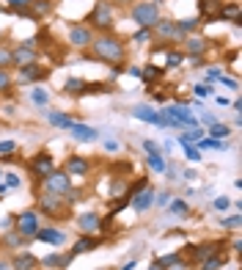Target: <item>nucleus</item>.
<instances>
[{"label": "nucleus", "mask_w": 242, "mask_h": 270, "mask_svg": "<svg viewBox=\"0 0 242 270\" xmlns=\"http://www.w3.org/2000/svg\"><path fill=\"white\" fill-rule=\"evenodd\" d=\"M160 75H163V69H154L152 64H149V66H143V69H140V77H143L146 83H154V80H157Z\"/></svg>", "instance_id": "c9c22d12"}, {"label": "nucleus", "mask_w": 242, "mask_h": 270, "mask_svg": "<svg viewBox=\"0 0 242 270\" xmlns=\"http://www.w3.org/2000/svg\"><path fill=\"white\" fill-rule=\"evenodd\" d=\"M223 262H226V251H218V254H212L209 259H204L201 265H204V270H220Z\"/></svg>", "instance_id": "473e14b6"}, {"label": "nucleus", "mask_w": 242, "mask_h": 270, "mask_svg": "<svg viewBox=\"0 0 242 270\" xmlns=\"http://www.w3.org/2000/svg\"><path fill=\"white\" fill-rule=\"evenodd\" d=\"M154 33H157L160 39H173V42H182V33L176 31V22H171V19H163L160 17L157 22H154Z\"/></svg>", "instance_id": "ddd939ff"}, {"label": "nucleus", "mask_w": 242, "mask_h": 270, "mask_svg": "<svg viewBox=\"0 0 242 270\" xmlns=\"http://www.w3.org/2000/svg\"><path fill=\"white\" fill-rule=\"evenodd\" d=\"M146 39H149V31H146V28H140V31L135 33V42H138V44H143Z\"/></svg>", "instance_id": "4d7b16f0"}, {"label": "nucleus", "mask_w": 242, "mask_h": 270, "mask_svg": "<svg viewBox=\"0 0 242 270\" xmlns=\"http://www.w3.org/2000/svg\"><path fill=\"white\" fill-rule=\"evenodd\" d=\"M44 187H47V193H52V196H64L72 187V179H69V174H66L64 168H55L52 174L44 177Z\"/></svg>", "instance_id": "39448f33"}, {"label": "nucleus", "mask_w": 242, "mask_h": 270, "mask_svg": "<svg viewBox=\"0 0 242 270\" xmlns=\"http://www.w3.org/2000/svg\"><path fill=\"white\" fill-rule=\"evenodd\" d=\"M132 116H135L138 121H146V124H154V127H171V121L149 105H135L132 107Z\"/></svg>", "instance_id": "423d86ee"}, {"label": "nucleus", "mask_w": 242, "mask_h": 270, "mask_svg": "<svg viewBox=\"0 0 242 270\" xmlns=\"http://www.w3.org/2000/svg\"><path fill=\"white\" fill-rule=\"evenodd\" d=\"M127 72H130L132 77H140V66H130V69H127Z\"/></svg>", "instance_id": "680f3d73"}, {"label": "nucleus", "mask_w": 242, "mask_h": 270, "mask_svg": "<svg viewBox=\"0 0 242 270\" xmlns=\"http://www.w3.org/2000/svg\"><path fill=\"white\" fill-rule=\"evenodd\" d=\"M173 204H168V210L176 212V215H187V201L185 199H171Z\"/></svg>", "instance_id": "4c0bfd02"}, {"label": "nucleus", "mask_w": 242, "mask_h": 270, "mask_svg": "<svg viewBox=\"0 0 242 270\" xmlns=\"http://www.w3.org/2000/svg\"><path fill=\"white\" fill-rule=\"evenodd\" d=\"M206 135H209V138H218V141H226V135H231V127H228V124H220V121H215L209 130H206Z\"/></svg>", "instance_id": "2f4dec72"}, {"label": "nucleus", "mask_w": 242, "mask_h": 270, "mask_svg": "<svg viewBox=\"0 0 242 270\" xmlns=\"http://www.w3.org/2000/svg\"><path fill=\"white\" fill-rule=\"evenodd\" d=\"M135 267H138V262H135V259H130V262H127V265L121 267V270H135Z\"/></svg>", "instance_id": "e2e57ef3"}, {"label": "nucleus", "mask_w": 242, "mask_h": 270, "mask_svg": "<svg viewBox=\"0 0 242 270\" xmlns=\"http://www.w3.org/2000/svg\"><path fill=\"white\" fill-rule=\"evenodd\" d=\"M182 61H185V52H179V50H168V66H179Z\"/></svg>", "instance_id": "de8ad7c7"}, {"label": "nucleus", "mask_w": 242, "mask_h": 270, "mask_svg": "<svg viewBox=\"0 0 242 270\" xmlns=\"http://www.w3.org/2000/svg\"><path fill=\"white\" fill-rule=\"evenodd\" d=\"M36 240L47 242V246H64L66 234L60 232V229H52V226H47V229H39V232H36Z\"/></svg>", "instance_id": "a211bd4d"}, {"label": "nucleus", "mask_w": 242, "mask_h": 270, "mask_svg": "<svg viewBox=\"0 0 242 270\" xmlns=\"http://www.w3.org/2000/svg\"><path fill=\"white\" fill-rule=\"evenodd\" d=\"M168 201H171V191H160V193H154V204H157V207H165Z\"/></svg>", "instance_id": "8fccbe9b"}, {"label": "nucleus", "mask_w": 242, "mask_h": 270, "mask_svg": "<svg viewBox=\"0 0 242 270\" xmlns=\"http://www.w3.org/2000/svg\"><path fill=\"white\" fill-rule=\"evenodd\" d=\"M130 3H135V0H113L110 6H130Z\"/></svg>", "instance_id": "0e129e2a"}, {"label": "nucleus", "mask_w": 242, "mask_h": 270, "mask_svg": "<svg viewBox=\"0 0 242 270\" xmlns=\"http://www.w3.org/2000/svg\"><path fill=\"white\" fill-rule=\"evenodd\" d=\"M239 9H242L239 3H228V6H220V14H218V19H231L234 25H242V19H239Z\"/></svg>", "instance_id": "bb28decb"}, {"label": "nucleus", "mask_w": 242, "mask_h": 270, "mask_svg": "<svg viewBox=\"0 0 242 270\" xmlns=\"http://www.w3.org/2000/svg\"><path fill=\"white\" fill-rule=\"evenodd\" d=\"M182 42H185V52L193 58H201L206 52V39L204 36H185Z\"/></svg>", "instance_id": "dca6fc26"}, {"label": "nucleus", "mask_w": 242, "mask_h": 270, "mask_svg": "<svg viewBox=\"0 0 242 270\" xmlns=\"http://www.w3.org/2000/svg\"><path fill=\"white\" fill-rule=\"evenodd\" d=\"M0 270H11V262H6V259H0Z\"/></svg>", "instance_id": "69168bd1"}, {"label": "nucleus", "mask_w": 242, "mask_h": 270, "mask_svg": "<svg viewBox=\"0 0 242 270\" xmlns=\"http://www.w3.org/2000/svg\"><path fill=\"white\" fill-rule=\"evenodd\" d=\"M143 149H146V154H163V149L154 141H143Z\"/></svg>", "instance_id": "3c124183"}, {"label": "nucleus", "mask_w": 242, "mask_h": 270, "mask_svg": "<svg viewBox=\"0 0 242 270\" xmlns=\"http://www.w3.org/2000/svg\"><path fill=\"white\" fill-rule=\"evenodd\" d=\"M160 3L163 0H149V3H135L132 6V19H135V25H140V28L152 31L154 22L160 19Z\"/></svg>", "instance_id": "7ed1b4c3"}, {"label": "nucleus", "mask_w": 242, "mask_h": 270, "mask_svg": "<svg viewBox=\"0 0 242 270\" xmlns=\"http://www.w3.org/2000/svg\"><path fill=\"white\" fill-rule=\"evenodd\" d=\"M193 94H196L198 99H204V97H212V86H209V83H198L196 89H193Z\"/></svg>", "instance_id": "37998d69"}, {"label": "nucleus", "mask_w": 242, "mask_h": 270, "mask_svg": "<svg viewBox=\"0 0 242 270\" xmlns=\"http://www.w3.org/2000/svg\"><path fill=\"white\" fill-rule=\"evenodd\" d=\"M220 0H198V11H201V17H206V19H218L220 14Z\"/></svg>", "instance_id": "b1692460"}, {"label": "nucleus", "mask_w": 242, "mask_h": 270, "mask_svg": "<svg viewBox=\"0 0 242 270\" xmlns=\"http://www.w3.org/2000/svg\"><path fill=\"white\" fill-rule=\"evenodd\" d=\"M9 94L11 91V75H9V69H0V94Z\"/></svg>", "instance_id": "79ce46f5"}, {"label": "nucleus", "mask_w": 242, "mask_h": 270, "mask_svg": "<svg viewBox=\"0 0 242 270\" xmlns=\"http://www.w3.org/2000/svg\"><path fill=\"white\" fill-rule=\"evenodd\" d=\"M105 149H107V152H118V149H121V144L110 138V141H105Z\"/></svg>", "instance_id": "6e6d98bb"}, {"label": "nucleus", "mask_w": 242, "mask_h": 270, "mask_svg": "<svg viewBox=\"0 0 242 270\" xmlns=\"http://www.w3.org/2000/svg\"><path fill=\"white\" fill-rule=\"evenodd\" d=\"M113 22H116V14H113V6L110 0H97L88 14V28L91 31H102V33H110L113 31Z\"/></svg>", "instance_id": "f03ea898"}, {"label": "nucleus", "mask_w": 242, "mask_h": 270, "mask_svg": "<svg viewBox=\"0 0 242 270\" xmlns=\"http://www.w3.org/2000/svg\"><path fill=\"white\" fill-rule=\"evenodd\" d=\"M127 201L132 204V210H135V212H146V210H152V207H154V191L146 185V187H140L138 193L127 196Z\"/></svg>", "instance_id": "0eeeda50"}, {"label": "nucleus", "mask_w": 242, "mask_h": 270, "mask_svg": "<svg viewBox=\"0 0 242 270\" xmlns=\"http://www.w3.org/2000/svg\"><path fill=\"white\" fill-rule=\"evenodd\" d=\"M220 246H223V242H198V246H190L187 251L193 254V259H196V262H204V259H209L212 254H218Z\"/></svg>", "instance_id": "2eb2a0df"}, {"label": "nucleus", "mask_w": 242, "mask_h": 270, "mask_svg": "<svg viewBox=\"0 0 242 270\" xmlns=\"http://www.w3.org/2000/svg\"><path fill=\"white\" fill-rule=\"evenodd\" d=\"M204 135H206L204 127H193V130H185L182 135H176V138H179V144H182V146H185V144H193V146H196L198 141L204 138Z\"/></svg>", "instance_id": "cd10ccee"}, {"label": "nucleus", "mask_w": 242, "mask_h": 270, "mask_svg": "<svg viewBox=\"0 0 242 270\" xmlns=\"http://www.w3.org/2000/svg\"><path fill=\"white\" fill-rule=\"evenodd\" d=\"M47 75H50V69L42 64H25L17 69V77L22 80V83H39V80H44Z\"/></svg>", "instance_id": "1a4fd4ad"}, {"label": "nucleus", "mask_w": 242, "mask_h": 270, "mask_svg": "<svg viewBox=\"0 0 242 270\" xmlns=\"http://www.w3.org/2000/svg\"><path fill=\"white\" fill-rule=\"evenodd\" d=\"M83 86H85V80L69 77V80H66V86H64V89H66V91H72V94H80V91H83Z\"/></svg>", "instance_id": "ea45409f"}, {"label": "nucleus", "mask_w": 242, "mask_h": 270, "mask_svg": "<svg viewBox=\"0 0 242 270\" xmlns=\"http://www.w3.org/2000/svg\"><path fill=\"white\" fill-rule=\"evenodd\" d=\"M149 270H165V267H163V265H160V262H157V259H154V262H152V267H149Z\"/></svg>", "instance_id": "338daca9"}, {"label": "nucleus", "mask_w": 242, "mask_h": 270, "mask_svg": "<svg viewBox=\"0 0 242 270\" xmlns=\"http://www.w3.org/2000/svg\"><path fill=\"white\" fill-rule=\"evenodd\" d=\"M28 6H31V0H9V9L11 11H17V14H28Z\"/></svg>", "instance_id": "e433bc0d"}, {"label": "nucleus", "mask_w": 242, "mask_h": 270, "mask_svg": "<svg viewBox=\"0 0 242 270\" xmlns=\"http://www.w3.org/2000/svg\"><path fill=\"white\" fill-rule=\"evenodd\" d=\"M3 246L9 248V251H17L19 246H28V240H25L19 232H14V229H9V232L3 234Z\"/></svg>", "instance_id": "c85d7f7f"}, {"label": "nucleus", "mask_w": 242, "mask_h": 270, "mask_svg": "<svg viewBox=\"0 0 242 270\" xmlns=\"http://www.w3.org/2000/svg\"><path fill=\"white\" fill-rule=\"evenodd\" d=\"M17 224H14V232H19L25 240H33L36 237V232L42 229V224H39V215L36 210H25L22 215H17Z\"/></svg>", "instance_id": "20e7f679"}, {"label": "nucleus", "mask_w": 242, "mask_h": 270, "mask_svg": "<svg viewBox=\"0 0 242 270\" xmlns=\"http://www.w3.org/2000/svg\"><path fill=\"white\" fill-rule=\"evenodd\" d=\"M31 102L39 105V107H47V102H50V91H47L44 86H33L31 89Z\"/></svg>", "instance_id": "c756f323"}, {"label": "nucleus", "mask_w": 242, "mask_h": 270, "mask_svg": "<svg viewBox=\"0 0 242 270\" xmlns=\"http://www.w3.org/2000/svg\"><path fill=\"white\" fill-rule=\"evenodd\" d=\"M218 80H220V83L226 86V89H237V80H234V77H223V75H220Z\"/></svg>", "instance_id": "5fc2aeb1"}, {"label": "nucleus", "mask_w": 242, "mask_h": 270, "mask_svg": "<svg viewBox=\"0 0 242 270\" xmlns=\"http://www.w3.org/2000/svg\"><path fill=\"white\" fill-rule=\"evenodd\" d=\"M239 224H242L239 215H231V218H223V221H220V226H223V229H231V232H234V229H239Z\"/></svg>", "instance_id": "a18cd8bd"}, {"label": "nucleus", "mask_w": 242, "mask_h": 270, "mask_svg": "<svg viewBox=\"0 0 242 270\" xmlns=\"http://www.w3.org/2000/svg\"><path fill=\"white\" fill-rule=\"evenodd\" d=\"M94 248H99V240L94 237V234H83L77 242H75V248H72V254H88V251H94Z\"/></svg>", "instance_id": "5701e85b"}, {"label": "nucleus", "mask_w": 242, "mask_h": 270, "mask_svg": "<svg viewBox=\"0 0 242 270\" xmlns=\"http://www.w3.org/2000/svg\"><path fill=\"white\" fill-rule=\"evenodd\" d=\"M196 149L198 152H204V149H212V152H226L228 149V144L226 141H218V138H209V135H204V138L196 144Z\"/></svg>", "instance_id": "a878e982"}, {"label": "nucleus", "mask_w": 242, "mask_h": 270, "mask_svg": "<svg viewBox=\"0 0 242 270\" xmlns=\"http://www.w3.org/2000/svg\"><path fill=\"white\" fill-rule=\"evenodd\" d=\"M201 121H204V124H209V127H212V124H215V121H218V119H215L212 113H201Z\"/></svg>", "instance_id": "13d9d810"}, {"label": "nucleus", "mask_w": 242, "mask_h": 270, "mask_svg": "<svg viewBox=\"0 0 242 270\" xmlns=\"http://www.w3.org/2000/svg\"><path fill=\"white\" fill-rule=\"evenodd\" d=\"M160 265H163L165 270L168 267H176V270H185V259H182V256L179 254H168V256H160Z\"/></svg>", "instance_id": "7c9ffc66"}, {"label": "nucleus", "mask_w": 242, "mask_h": 270, "mask_svg": "<svg viewBox=\"0 0 242 270\" xmlns=\"http://www.w3.org/2000/svg\"><path fill=\"white\" fill-rule=\"evenodd\" d=\"M52 14V0H31L28 6V17L33 19H44Z\"/></svg>", "instance_id": "aec40b11"}, {"label": "nucleus", "mask_w": 242, "mask_h": 270, "mask_svg": "<svg viewBox=\"0 0 242 270\" xmlns=\"http://www.w3.org/2000/svg\"><path fill=\"white\" fill-rule=\"evenodd\" d=\"M212 207H215L218 212H226L228 207H231V199H226V196H218V199L212 201Z\"/></svg>", "instance_id": "c03bdc74"}, {"label": "nucleus", "mask_w": 242, "mask_h": 270, "mask_svg": "<svg viewBox=\"0 0 242 270\" xmlns=\"http://www.w3.org/2000/svg\"><path fill=\"white\" fill-rule=\"evenodd\" d=\"M105 91H107V86H105V83H85L80 94H105Z\"/></svg>", "instance_id": "a19ab883"}, {"label": "nucleus", "mask_w": 242, "mask_h": 270, "mask_svg": "<svg viewBox=\"0 0 242 270\" xmlns=\"http://www.w3.org/2000/svg\"><path fill=\"white\" fill-rule=\"evenodd\" d=\"M72 259H75V254H47L44 259H39V265L47 267V270H64L72 265Z\"/></svg>", "instance_id": "f8f14e48"}, {"label": "nucleus", "mask_w": 242, "mask_h": 270, "mask_svg": "<svg viewBox=\"0 0 242 270\" xmlns=\"http://www.w3.org/2000/svg\"><path fill=\"white\" fill-rule=\"evenodd\" d=\"M14 152V141H0V154H11Z\"/></svg>", "instance_id": "864d4df0"}, {"label": "nucleus", "mask_w": 242, "mask_h": 270, "mask_svg": "<svg viewBox=\"0 0 242 270\" xmlns=\"http://www.w3.org/2000/svg\"><path fill=\"white\" fill-rule=\"evenodd\" d=\"M91 52H94V58L105 61V64H110V66H116V64L124 61L127 47H124V42H121L118 36H113V33H102V36H97L91 42Z\"/></svg>", "instance_id": "f257e3e1"}, {"label": "nucleus", "mask_w": 242, "mask_h": 270, "mask_svg": "<svg viewBox=\"0 0 242 270\" xmlns=\"http://www.w3.org/2000/svg\"><path fill=\"white\" fill-rule=\"evenodd\" d=\"M206 77H209V80H218L220 72H218V69H206Z\"/></svg>", "instance_id": "052dcab7"}, {"label": "nucleus", "mask_w": 242, "mask_h": 270, "mask_svg": "<svg viewBox=\"0 0 242 270\" xmlns=\"http://www.w3.org/2000/svg\"><path fill=\"white\" fill-rule=\"evenodd\" d=\"M31 168H33V174H36L39 179H44L47 174L55 171V160H52L50 152H39V154H33V157H31Z\"/></svg>", "instance_id": "6e6552de"}, {"label": "nucleus", "mask_w": 242, "mask_h": 270, "mask_svg": "<svg viewBox=\"0 0 242 270\" xmlns=\"http://www.w3.org/2000/svg\"><path fill=\"white\" fill-rule=\"evenodd\" d=\"M0 229H14V215H6V218H0Z\"/></svg>", "instance_id": "603ef678"}, {"label": "nucleus", "mask_w": 242, "mask_h": 270, "mask_svg": "<svg viewBox=\"0 0 242 270\" xmlns=\"http://www.w3.org/2000/svg\"><path fill=\"white\" fill-rule=\"evenodd\" d=\"M185 154H187V160H190V163H198V160H201V152L193 144H185Z\"/></svg>", "instance_id": "09e8293b"}, {"label": "nucleus", "mask_w": 242, "mask_h": 270, "mask_svg": "<svg viewBox=\"0 0 242 270\" xmlns=\"http://www.w3.org/2000/svg\"><path fill=\"white\" fill-rule=\"evenodd\" d=\"M11 61L14 66H25V64H36V50H33V42H25L11 50Z\"/></svg>", "instance_id": "9b49d317"}, {"label": "nucleus", "mask_w": 242, "mask_h": 270, "mask_svg": "<svg viewBox=\"0 0 242 270\" xmlns=\"http://www.w3.org/2000/svg\"><path fill=\"white\" fill-rule=\"evenodd\" d=\"M0 179H3V168H0Z\"/></svg>", "instance_id": "774afa93"}, {"label": "nucleus", "mask_w": 242, "mask_h": 270, "mask_svg": "<svg viewBox=\"0 0 242 270\" xmlns=\"http://www.w3.org/2000/svg\"><path fill=\"white\" fill-rule=\"evenodd\" d=\"M94 42V31L88 25H72L69 28V44L72 47H91Z\"/></svg>", "instance_id": "9d476101"}, {"label": "nucleus", "mask_w": 242, "mask_h": 270, "mask_svg": "<svg viewBox=\"0 0 242 270\" xmlns=\"http://www.w3.org/2000/svg\"><path fill=\"white\" fill-rule=\"evenodd\" d=\"M19 185H22V179H19L14 171H9V174H6V187H9V191H17Z\"/></svg>", "instance_id": "49530a36"}, {"label": "nucleus", "mask_w": 242, "mask_h": 270, "mask_svg": "<svg viewBox=\"0 0 242 270\" xmlns=\"http://www.w3.org/2000/svg\"><path fill=\"white\" fill-rule=\"evenodd\" d=\"M47 121H50L52 127H60V130H69V127L75 124V119L64 111H47Z\"/></svg>", "instance_id": "4be33fe9"}, {"label": "nucleus", "mask_w": 242, "mask_h": 270, "mask_svg": "<svg viewBox=\"0 0 242 270\" xmlns=\"http://www.w3.org/2000/svg\"><path fill=\"white\" fill-rule=\"evenodd\" d=\"M99 224H102V218H99L97 212H83L77 218V229L83 234H94V232H99Z\"/></svg>", "instance_id": "f3484780"}, {"label": "nucleus", "mask_w": 242, "mask_h": 270, "mask_svg": "<svg viewBox=\"0 0 242 270\" xmlns=\"http://www.w3.org/2000/svg\"><path fill=\"white\" fill-rule=\"evenodd\" d=\"M146 163H149L152 171L165 174V160H163V154H149V157H146Z\"/></svg>", "instance_id": "f704fd0d"}, {"label": "nucleus", "mask_w": 242, "mask_h": 270, "mask_svg": "<svg viewBox=\"0 0 242 270\" xmlns=\"http://www.w3.org/2000/svg\"><path fill=\"white\" fill-rule=\"evenodd\" d=\"M36 267H39V259L28 251H19L11 259V270H36Z\"/></svg>", "instance_id": "6ab92c4d"}, {"label": "nucleus", "mask_w": 242, "mask_h": 270, "mask_svg": "<svg viewBox=\"0 0 242 270\" xmlns=\"http://www.w3.org/2000/svg\"><path fill=\"white\" fill-rule=\"evenodd\" d=\"M198 25H201V19H196V17H193V19H182V22H176V31L182 33V39H185L187 33H193Z\"/></svg>", "instance_id": "72a5a7b5"}, {"label": "nucleus", "mask_w": 242, "mask_h": 270, "mask_svg": "<svg viewBox=\"0 0 242 270\" xmlns=\"http://www.w3.org/2000/svg\"><path fill=\"white\" fill-rule=\"evenodd\" d=\"M69 132L75 135L77 141H83V144H85V141H94V138H97V135H99L97 130H94V127H88V124H77V121L69 127Z\"/></svg>", "instance_id": "393cba45"}, {"label": "nucleus", "mask_w": 242, "mask_h": 270, "mask_svg": "<svg viewBox=\"0 0 242 270\" xmlns=\"http://www.w3.org/2000/svg\"><path fill=\"white\" fill-rule=\"evenodd\" d=\"M196 177H198V174H196V171H193V168H187V171H185V179H187V182H193V179H196Z\"/></svg>", "instance_id": "bf43d9fd"}, {"label": "nucleus", "mask_w": 242, "mask_h": 270, "mask_svg": "<svg viewBox=\"0 0 242 270\" xmlns=\"http://www.w3.org/2000/svg\"><path fill=\"white\" fill-rule=\"evenodd\" d=\"M64 207H66V201H60L58 196H52V193H44L42 199H39V210L47 212V215H52V218H58Z\"/></svg>", "instance_id": "4468645a"}, {"label": "nucleus", "mask_w": 242, "mask_h": 270, "mask_svg": "<svg viewBox=\"0 0 242 270\" xmlns=\"http://www.w3.org/2000/svg\"><path fill=\"white\" fill-rule=\"evenodd\" d=\"M88 168H91V163H88L85 157H80V154H72V157H66L64 171H66V174H77V177H80V174H85Z\"/></svg>", "instance_id": "412c9836"}, {"label": "nucleus", "mask_w": 242, "mask_h": 270, "mask_svg": "<svg viewBox=\"0 0 242 270\" xmlns=\"http://www.w3.org/2000/svg\"><path fill=\"white\" fill-rule=\"evenodd\" d=\"M11 64H14V61H11V50L0 44V69H9Z\"/></svg>", "instance_id": "58836bf2"}]
</instances>
